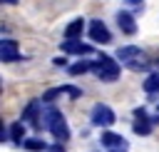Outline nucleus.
Here are the masks:
<instances>
[{"label":"nucleus","instance_id":"obj_16","mask_svg":"<svg viewBox=\"0 0 159 152\" xmlns=\"http://www.w3.org/2000/svg\"><path fill=\"white\" fill-rule=\"evenodd\" d=\"M144 92H149V95L159 92V72H152V75L144 80Z\"/></svg>","mask_w":159,"mask_h":152},{"label":"nucleus","instance_id":"obj_9","mask_svg":"<svg viewBox=\"0 0 159 152\" xmlns=\"http://www.w3.org/2000/svg\"><path fill=\"white\" fill-rule=\"evenodd\" d=\"M20 60V45L15 40H0V62H17Z\"/></svg>","mask_w":159,"mask_h":152},{"label":"nucleus","instance_id":"obj_13","mask_svg":"<svg viewBox=\"0 0 159 152\" xmlns=\"http://www.w3.org/2000/svg\"><path fill=\"white\" fill-rule=\"evenodd\" d=\"M10 140H12L15 145H22V142H25V122H22V120L10 125Z\"/></svg>","mask_w":159,"mask_h":152},{"label":"nucleus","instance_id":"obj_23","mask_svg":"<svg viewBox=\"0 0 159 152\" xmlns=\"http://www.w3.org/2000/svg\"><path fill=\"white\" fill-rule=\"evenodd\" d=\"M0 92H2V77H0Z\"/></svg>","mask_w":159,"mask_h":152},{"label":"nucleus","instance_id":"obj_8","mask_svg":"<svg viewBox=\"0 0 159 152\" xmlns=\"http://www.w3.org/2000/svg\"><path fill=\"white\" fill-rule=\"evenodd\" d=\"M40 107H42L40 100H30L27 107L22 110V122H30L32 127H40V125H42V117H40L42 110H40Z\"/></svg>","mask_w":159,"mask_h":152},{"label":"nucleus","instance_id":"obj_2","mask_svg":"<svg viewBox=\"0 0 159 152\" xmlns=\"http://www.w3.org/2000/svg\"><path fill=\"white\" fill-rule=\"evenodd\" d=\"M117 60L122 65H127L129 70H147V60H144V52L142 47L137 45H124L117 50Z\"/></svg>","mask_w":159,"mask_h":152},{"label":"nucleus","instance_id":"obj_6","mask_svg":"<svg viewBox=\"0 0 159 152\" xmlns=\"http://www.w3.org/2000/svg\"><path fill=\"white\" fill-rule=\"evenodd\" d=\"M99 142H102V147L107 152H129V142L117 132H102Z\"/></svg>","mask_w":159,"mask_h":152},{"label":"nucleus","instance_id":"obj_21","mask_svg":"<svg viewBox=\"0 0 159 152\" xmlns=\"http://www.w3.org/2000/svg\"><path fill=\"white\" fill-rule=\"evenodd\" d=\"M127 2H129V5H137V2H142V0H127Z\"/></svg>","mask_w":159,"mask_h":152},{"label":"nucleus","instance_id":"obj_17","mask_svg":"<svg viewBox=\"0 0 159 152\" xmlns=\"http://www.w3.org/2000/svg\"><path fill=\"white\" fill-rule=\"evenodd\" d=\"M52 65H57V67H65V65H67V60H65V57H55V60H52Z\"/></svg>","mask_w":159,"mask_h":152},{"label":"nucleus","instance_id":"obj_20","mask_svg":"<svg viewBox=\"0 0 159 152\" xmlns=\"http://www.w3.org/2000/svg\"><path fill=\"white\" fill-rule=\"evenodd\" d=\"M17 0H0V5H15Z\"/></svg>","mask_w":159,"mask_h":152},{"label":"nucleus","instance_id":"obj_1","mask_svg":"<svg viewBox=\"0 0 159 152\" xmlns=\"http://www.w3.org/2000/svg\"><path fill=\"white\" fill-rule=\"evenodd\" d=\"M45 127L52 132V137L57 142H67L70 140V125H67L65 115L57 107H47L45 110Z\"/></svg>","mask_w":159,"mask_h":152},{"label":"nucleus","instance_id":"obj_3","mask_svg":"<svg viewBox=\"0 0 159 152\" xmlns=\"http://www.w3.org/2000/svg\"><path fill=\"white\" fill-rule=\"evenodd\" d=\"M94 75H97V80H102V82H114L117 77H119V72H122V67H119V62H114L109 55H99L97 60H94Z\"/></svg>","mask_w":159,"mask_h":152},{"label":"nucleus","instance_id":"obj_11","mask_svg":"<svg viewBox=\"0 0 159 152\" xmlns=\"http://www.w3.org/2000/svg\"><path fill=\"white\" fill-rule=\"evenodd\" d=\"M117 25H119V30L124 35H134L137 32V22H134L132 12H127V10H119L117 12Z\"/></svg>","mask_w":159,"mask_h":152},{"label":"nucleus","instance_id":"obj_18","mask_svg":"<svg viewBox=\"0 0 159 152\" xmlns=\"http://www.w3.org/2000/svg\"><path fill=\"white\" fill-rule=\"evenodd\" d=\"M47 152H65V147H62V142H57V145H52Z\"/></svg>","mask_w":159,"mask_h":152},{"label":"nucleus","instance_id":"obj_19","mask_svg":"<svg viewBox=\"0 0 159 152\" xmlns=\"http://www.w3.org/2000/svg\"><path fill=\"white\" fill-rule=\"evenodd\" d=\"M5 137H7V130H5V125H2V120H0V142H5Z\"/></svg>","mask_w":159,"mask_h":152},{"label":"nucleus","instance_id":"obj_15","mask_svg":"<svg viewBox=\"0 0 159 152\" xmlns=\"http://www.w3.org/2000/svg\"><path fill=\"white\" fill-rule=\"evenodd\" d=\"M94 67V62H89V60H82V62H75V65H70V75H84V72H89Z\"/></svg>","mask_w":159,"mask_h":152},{"label":"nucleus","instance_id":"obj_7","mask_svg":"<svg viewBox=\"0 0 159 152\" xmlns=\"http://www.w3.org/2000/svg\"><path fill=\"white\" fill-rule=\"evenodd\" d=\"M152 122H154V120H149V115H147L144 107H137V110H134V125H132V130H134L137 135L147 137V135L152 132Z\"/></svg>","mask_w":159,"mask_h":152},{"label":"nucleus","instance_id":"obj_10","mask_svg":"<svg viewBox=\"0 0 159 152\" xmlns=\"http://www.w3.org/2000/svg\"><path fill=\"white\" fill-rule=\"evenodd\" d=\"M60 50L62 52H70V55H89L92 52V45H87L82 40H65L60 45Z\"/></svg>","mask_w":159,"mask_h":152},{"label":"nucleus","instance_id":"obj_14","mask_svg":"<svg viewBox=\"0 0 159 152\" xmlns=\"http://www.w3.org/2000/svg\"><path fill=\"white\" fill-rule=\"evenodd\" d=\"M22 147L25 150H30V152H47L50 147H47V142L45 140H40V137H30V140H25L22 142Z\"/></svg>","mask_w":159,"mask_h":152},{"label":"nucleus","instance_id":"obj_5","mask_svg":"<svg viewBox=\"0 0 159 152\" xmlns=\"http://www.w3.org/2000/svg\"><path fill=\"white\" fill-rule=\"evenodd\" d=\"M87 35H89L92 42H99V45L112 42V32L107 30V25H104L102 20H89V22H87Z\"/></svg>","mask_w":159,"mask_h":152},{"label":"nucleus","instance_id":"obj_4","mask_svg":"<svg viewBox=\"0 0 159 152\" xmlns=\"http://www.w3.org/2000/svg\"><path fill=\"white\" fill-rule=\"evenodd\" d=\"M89 122H92L94 127H112V125H114V112H112V107L104 105V102H97V105L92 107V112H89Z\"/></svg>","mask_w":159,"mask_h":152},{"label":"nucleus","instance_id":"obj_22","mask_svg":"<svg viewBox=\"0 0 159 152\" xmlns=\"http://www.w3.org/2000/svg\"><path fill=\"white\" fill-rule=\"evenodd\" d=\"M154 122H159V107H157V117H154Z\"/></svg>","mask_w":159,"mask_h":152},{"label":"nucleus","instance_id":"obj_12","mask_svg":"<svg viewBox=\"0 0 159 152\" xmlns=\"http://www.w3.org/2000/svg\"><path fill=\"white\" fill-rule=\"evenodd\" d=\"M82 30H84V20H82V17H75V20L65 27V40H77V37L82 35Z\"/></svg>","mask_w":159,"mask_h":152}]
</instances>
